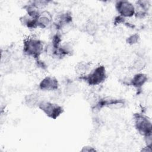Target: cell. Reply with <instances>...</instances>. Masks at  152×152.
I'll list each match as a JSON object with an SVG mask.
<instances>
[{
    "mask_svg": "<svg viewBox=\"0 0 152 152\" xmlns=\"http://www.w3.org/2000/svg\"><path fill=\"white\" fill-rule=\"evenodd\" d=\"M115 8L118 14L125 18L134 17L135 8L134 4L126 0H119L116 1Z\"/></svg>",
    "mask_w": 152,
    "mask_h": 152,
    "instance_id": "obj_7",
    "label": "cell"
},
{
    "mask_svg": "<svg viewBox=\"0 0 152 152\" xmlns=\"http://www.w3.org/2000/svg\"><path fill=\"white\" fill-rule=\"evenodd\" d=\"M37 108L47 117L53 120L58 119L64 112V109L61 105L46 100H41Z\"/></svg>",
    "mask_w": 152,
    "mask_h": 152,
    "instance_id": "obj_5",
    "label": "cell"
},
{
    "mask_svg": "<svg viewBox=\"0 0 152 152\" xmlns=\"http://www.w3.org/2000/svg\"><path fill=\"white\" fill-rule=\"evenodd\" d=\"M134 5L135 8V14L134 17L137 18L142 19L147 15L151 4L149 1L140 0L137 1L135 2Z\"/></svg>",
    "mask_w": 152,
    "mask_h": 152,
    "instance_id": "obj_10",
    "label": "cell"
},
{
    "mask_svg": "<svg viewBox=\"0 0 152 152\" xmlns=\"http://www.w3.org/2000/svg\"><path fill=\"white\" fill-rule=\"evenodd\" d=\"M126 102L123 99L107 96L97 99L92 106V109L95 110H99L106 107L110 109L118 110L124 108Z\"/></svg>",
    "mask_w": 152,
    "mask_h": 152,
    "instance_id": "obj_4",
    "label": "cell"
},
{
    "mask_svg": "<svg viewBox=\"0 0 152 152\" xmlns=\"http://www.w3.org/2000/svg\"><path fill=\"white\" fill-rule=\"evenodd\" d=\"M106 69L103 65L99 64L91 68L86 75L78 77V78L91 87H96L103 84L107 79Z\"/></svg>",
    "mask_w": 152,
    "mask_h": 152,
    "instance_id": "obj_2",
    "label": "cell"
},
{
    "mask_svg": "<svg viewBox=\"0 0 152 152\" xmlns=\"http://www.w3.org/2000/svg\"><path fill=\"white\" fill-rule=\"evenodd\" d=\"M148 80L147 74L142 72H138L131 77L129 86L132 87L139 92L142 90L143 86L148 82Z\"/></svg>",
    "mask_w": 152,
    "mask_h": 152,
    "instance_id": "obj_9",
    "label": "cell"
},
{
    "mask_svg": "<svg viewBox=\"0 0 152 152\" xmlns=\"http://www.w3.org/2000/svg\"><path fill=\"white\" fill-rule=\"evenodd\" d=\"M141 40V37L139 34L135 33H132L130 35H129L125 40V42L126 44L130 45V46H133L135 45L138 44Z\"/></svg>",
    "mask_w": 152,
    "mask_h": 152,
    "instance_id": "obj_17",
    "label": "cell"
},
{
    "mask_svg": "<svg viewBox=\"0 0 152 152\" xmlns=\"http://www.w3.org/2000/svg\"><path fill=\"white\" fill-rule=\"evenodd\" d=\"M127 21L126 18H125L119 15L115 17L113 19V24L115 26L118 25H125L126 22Z\"/></svg>",
    "mask_w": 152,
    "mask_h": 152,
    "instance_id": "obj_20",
    "label": "cell"
},
{
    "mask_svg": "<svg viewBox=\"0 0 152 152\" xmlns=\"http://www.w3.org/2000/svg\"><path fill=\"white\" fill-rule=\"evenodd\" d=\"M77 90V86L71 81L68 82L65 87V91L69 95H72L75 93Z\"/></svg>",
    "mask_w": 152,
    "mask_h": 152,
    "instance_id": "obj_18",
    "label": "cell"
},
{
    "mask_svg": "<svg viewBox=\"0 0 152 152\" xmlns=\"http://www.w3.org/2000/svg\"><path fill=\"white\" fill-rule=\"evenodd\" d=\"M84 31L90 36L94 35L98 30V26L96 23L92 20L87 21L84 27Z\"/></svg>",
    "mask_w": 152,
    "mask_h": 152,
    "instance_id": "obj_15",
    "label": "cell"
},
{
    "mask_svg": "<svg viewBox=\"0 0 152 152\" xmlns=\"http://www.w3.org/2000/svg\"><path fill=\"white\" fill-rule=\"evenodd\" d=\"M41 101V99L39 94L36 93H30L24 97V104L29 108H34L37 107L39 102Z\"/></svg>",
    "mask_w": 152,
    "mask_h": 152,
    "instance_id": "obj_13",
    "label": "cell"
},
{
    "mask_svg": "<svg viewBox=\"0 0 152 152\" xmlns=\"http://www.w3.org/2000/svg\"><path fill=\"white\" fill-rule=\"evenodd\" d=\"M80 151L82 152H96L97 151V150L96 149L95 147L91 145H87L83 146Z\"/></svg>",
    "mask_w": 152,
    "mask_h": 152,
    "instance_id": "obj_22",
    "label": "cell"
},
{
    "mask_svg": "<svg viewBox=\"0 0 152 152\" xmlns=\"http://www.w3.org/2000/svg\"><path fill=\"white\" fill-rule=\"evenodd\" d=\"M34 61H35V65L38 68H39L42 70H46L47 69V68H48L47 64H46V62L45 61H42L40 58L34 60Z\"/></svg>",
    "mask_w": 152,
    "mask_h": 152,
    "instance_id": "obj_21",
    "label": "cell"
},
{
    "mask_svg": "<svg viewBox=\"0 0 152 152\" xmlns=\"http://www.w3.org/2000/svg\"><path fill=\"white\" fill-rule=\"evenodd\" d=\"M19 21L22 26L29 30H34L38 28L37 19L33 18L25 14L19 18Z\"/></svg>",
    "mask_w": 152,
    "mask_h": 152,
    "instance_id": "obj_12",
    "label": "cell"
},
{
    "mask_svg": "<svg viewBox=\"0 0 152 152\" xmlns=\"http://www.w3.org/2000/svg\"><path fill=\"white\" fill-rule=\"evenodd\" d=\"M53 21L52 14L48 11L43 10L37 18L38 28L45 29L51 27Z\"/></svg>",
    "mask_w": 152,
    "mask_h": 152,
    "instance_id": "obj_11",
    "label": "cell"
},
{
    "mask_svg": "<svg viewBox=\"0 0 152 152\" xmlns=\"http://www.w3.org/2000/svg\"><path fill=\"white\" fill-rule=\"evenodd\" d=\"M146 66V61L144 58L142 56L137 57V58L134 61L132 64V68L136 71L137 72H141L142 70Z\"/></svg>",
    "mask_w": 152,
    "mask_h": 152,
    "instance_id": "obj_16",
    "label": "cell"
},
{
    "mask_svg": "<svg viewBox=\"0 0 152 152\" xmlns=\"http://www.w3.org/2000/svg\"><path fill=\"white\" fill-rule=\"evenodd\" d=\"M134 126L142 137L152 135V122L150 118L142 112H136L133 115Z\"/></svg>",
    "mask_w": 152,
    "mask_h": 152,
    "instance_id": "obj_3",
    "label": "cell"
},
{
    "mask_svg": "<svg viewBox=\"0 0 152 152\" xmlns=\"http://www.w3.org/2000/svg\"><path fill=\"white\" fill-rule=\"evenodd\" d=\"M73 17L71 12L65 11L58 13L53 18V23L51 27L53 30L57 31L62 32L66 27L72 24Z\"/></svg>",
    "mask_w": 152,
    "mask_h": 152,
    "instance_id": "obj_6",
    "label": "cell"
},
{
    "mask_svg": "<svg viewBox=\"0 0 152 152\" xmlns=\"http://www.w3.org/2000/svg\"><path fill=\"white\" fill-rule=\"evenodd\" d=\"M152 147L151 146H148V145H145L141 149V151H144V152H151L152 151Z\"/></svg>",
    "mask_w": 152,
    "mask_h": 152,
    "instance_id": "obj_23",
    "label": "cell"
},
{
    "mask_svg": "<svg viewBox=\"0 0 152 152\" xmlns=\"http://www.w3.org/2000/svg\"><path fill=\"white\" fill-rule=\"evenodd\" d=\"M60 84L58 80L52 75L44 77L39 83L38 88L43 91H55L58 90Z\"/></svg>",
    "mask_w": 152,
    "mask_h": 152,
    "instance_id": "obj_8",
    "label": "cell"
},
{
    "mask_svg": "<svg viewBox=\"0 0 152 152\" xmlns=\"http://www.w3.org/2000/svg\"><path fill=\"white\" fill-rule=\"evenodd\" d=\"M31 2L35 5L37 8L39 10L43 11L46 7L48 6L50 1H45V0H35V1H31Z\"/></svg>",
    "mask_w": 152,
    "mask_h": 152,
    "instance_id": "obj_19",
    "label": "cell"
},
{
    "mask_svg": "<svg viewBox=\"0 0 152 152\" xmlns=\"http://www.w3.org/2000/svg\"><path fill=\"white\" fill-rule=\"evenodd\" d=\"M45 47L43 42L38 37L29 36L23 40L22 50L25 56L36 60L44 53Z\"/></svg>",
    "mask_w": 152,
    "mask_h": 152,
    "instance_id": "obj_1",
    "label": "cell"
},
{
    "mask_svg": "<svg viewBox=\"0 0 152 152\" xmlns=\"http://www.w3.org/2000/svg\"><path fill=\"white\" fill-rule=\"evenodd\" d=\"M91 69V64L90 62L80 61L75 66L74 69L75 73L78 77H81L87 74Z\"/></svg>",
    "mask_w": 152,
    "mask_h": 152,
    "instance_id": "obj_14",
    "label": "cell"
}]
</instances>
